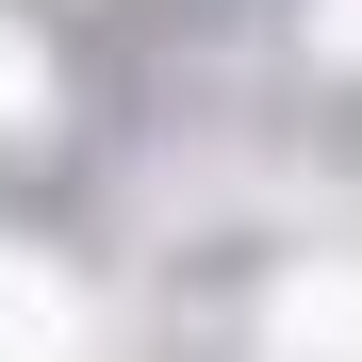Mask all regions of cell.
Listing matches in <instances>:
<instances>
[{
  "label": "cell",
  "instance_id": "obj_1",
  "mask_svg": "<svg viewBox=\"0 0 362 362\" xmlns=\"http://www.w3.org/2000/svg\"><path fill=\"white\" fill-rule=\"evenodd\" d=\"M66 329H83V296L49 280L33 247H0V362H66Z\"/></svg>",
  "mask_w": 362,
  "mask_h": 362
},
{
  "label": "cell",
  "instance_id": "obj_2",
  "mask_svg": "<svg viewBox=\"0 0 362 362\" xmlns=\"http://www.w3.org/2000/svg\"><path fill=\"white\" fill-rule=\"evenodd\" d=\"M280 346L296 362H362V280L329 264V280H280Z\"/></svg>",
  "mask_w": 362,
  "mask_h": 362
},
{
  "label": "cell",
  "instance_id": "obj_3",
  "mask_svg": "<svg viewBox=\"0 0 362 362\" xmlns=\"http://www.w3.org/2000/svg\"><path fill=\"white\" fill-rule=\"evenodd\" d=\"M0 115H33V66H17V33H0Z\"/></svg>",
  "mask_w": 362,
  "mask_h": 362
},
{
  "label": "cell",
  "instance_id": "obj_4",
  "mask_svg": "<svg viewBox=\"0 0 362 362\" xmlns=\"http://www.w3.org/2000/svg\"><path fill=\"white\" fill-rule=\"evenodd\" d=\"M329 33H346V49H362V0H329Z\"/></svg>",
  "mask_w": 362,
  "mask_h": 362
}]
</instances>
